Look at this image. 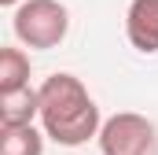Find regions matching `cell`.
I'll return each instance as SVG.
<instances>
[{"mask_svg": "<svg viewBox=\"0 0 158 155\" xmlns=\"http://www.w3.org/2000/svg\"><path fill=\"white\" fill-rule=\"evenodd\" d=\"M37 92H40V129L48 140H55L59 148H81L92 137H99L103 129L99 107L77 74L59 70L44 78Z\"/></svg>", "mask_w": 158, "mask_h": 155, "instance_id": "1", "label": "cell"}, {"mask_svg": "<svg viewBox=\"0 0 158 155\" xmlns=\"http://www.w3.org/2000/svg\"><path fill=\"white\" fill-rule=\"evenodd\" d=\"M11 30L26 48H59L70 33V11L59 0H22L11 15Z\"/></svg>", "mask_w": 158, "mask_h": 155, "instance_id": "2", "label": "cell"}, {"mask_svg": "<svg viewBox=\"0 0 158 155\" xmlns=\"http://www.w3.org/2000/svg\"><path fill=\"white\" fill-rule=\"evenodd\" d=\"M99 152L103 155H155L158 148V129L147 115L136 111H118L103 122L99 129Z\"/></svg>", "mask_w": 158, "mask_h": 155, "instance_id": "3", "label": "cell"}, {"mask_svg": "<svg viewBox=\"0 0 158 155\" xmlns=\"http://www.w3.org/2000/svg\"><path fill=\"white\" fill-rule=\"evenodd\" d=\"M125 37L136 52H158V0H132L125 11Z\"/></svg>", "mask_w": 158, "mask_h": 155, "instance_id": "4", "label": "cell"}, {"mask_svg": "<svg viewBox=\"0 0 158 155\" xmlns=\"http://www.w3.org/2000/svg\"><path fill=\"white\" fill-rule=\"evenodd\" d=\"M33 118H40V92L37 89H19V92L0 96V129L33 126Z\"/></svg>", "mask_w": 158, "mask_h": 155, "instance_id": "5", "label": "cell"}, {"mask_svg": "<svg viewBox=\"0 0 158 155\" xmlns=\"http://www.w3.org/2000/svg\"><path fill=\"white\" fill-rule=\"evenodd\" d=\"M30 89V55L22 48H0V96Z\"/></svg>", "mask_w": 158, "mask_h": 155, "instance_id": "6", "label": "cell"}, {"mask_svg": "<svg viewBox=\"0 0 158 155\" xmlns=\"http://www.w3.org/2000/svg\"><path fill=\"white\" fill-rule=\"evenodd\" d=\"M0 155H44V129L37 126L0 129Z\"/></svg>", "mask_w": 158, "mask_h": 155, "instance_id": "7", "label": "cell"}, {"mask_svg": "<svg viewBox=\"0 0 158 155\" xmlns=\"http://www.w3.org/2000/svg\"><path fill=\"white\" fill-rule=\"evenodd\" d=\"M0 4H4V7H19L22 0H0Z\"/></svg>", "mask_w": 158, "mask_h": 155, "instance_id": "8", "label": "cell"}]
</instances>
